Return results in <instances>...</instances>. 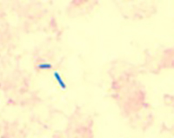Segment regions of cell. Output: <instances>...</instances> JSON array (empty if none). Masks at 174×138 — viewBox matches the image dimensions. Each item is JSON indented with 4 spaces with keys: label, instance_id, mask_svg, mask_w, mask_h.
<instances>
[{
    "label": "cell",
    "instance_id": "obj_1",
    "mask_svg": "<svg viewBox=\"0 0 174 138\" xmlns=\"http://www.w3.org/2000/svg\"><path fill=\"white\" fill-rule=\"evenodd\" d=\"M53 77H54L55 80L57 81L58 84L59 85V87H60L63 90H65L66 88H67V85H66L65 82L64 81V79H63L62 76L60 75V73L58 72V71H54V72H53Z\"/></svg>",
    "mask_w": 174,
    "mask_h": 138
},
{
    "label": "cell",
    "instance_id": "obj_2",
    "mask_svg": "<svg viewBox=\"0 0 174 138\" xmlns=\"http://www.w3.org/2000/svg\"><path fill=\"white\" fill-rule=\"evenodd\" d=\"M37 68L39 70H51V69H52V64L51 63H42V64H38Z\"/></svg>",
    "mask_w": 174,
    "mask_h": 138
}]
</instances>
